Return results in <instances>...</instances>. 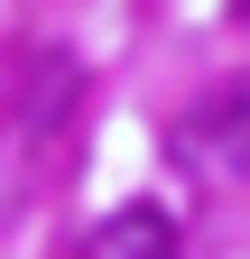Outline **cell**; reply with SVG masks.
I'll use <instances>...</instances> for the list:
<instances>
[{
    "instance_id": "cell-2",
    "label": "cell",
    "mask_w": 250,
    "mask_h": 259,
    "mask_svg": "<svg viewBox=\"0 0 250 259\" xmlns=\"http://www.w3.org/2000/svg\"><path fill=\"white\" fill-rule=\"evenodd\" d=\"M93 259H185V241H176V222L158 204H120L102 232H93Z\"/></svg>"
},
{
    "instance_id": "cell-1",
    "label": "cell",
    "mask_w": 250,
    "mask_h": 259,
    "mask_svg": "<svg viewBox=\"0 0 250 259\" xmlns=\"http://www.w3.org/2000/svg\"><path fill=\"white\" fill-rule=\"evenodd\" d=\"M176 148L195 157V167H223V176H250V74L213 83L195 111L176 120Z\"/></svg>"
},
{
    "instance_id": "cell-3",
    "label": "cell",
    "mask_w": 250,
    "mask_h": 259,
    "mask_svg": "<svg viewBox=\"0 0 250 259\" xmlns=\"http://www.w3.org/2000/svg\"><path fill=\"white\" fill-rule=\"evenodd\" d=\"M232 19H250V0H232Z\"/></svg>"
}]
</instances>
